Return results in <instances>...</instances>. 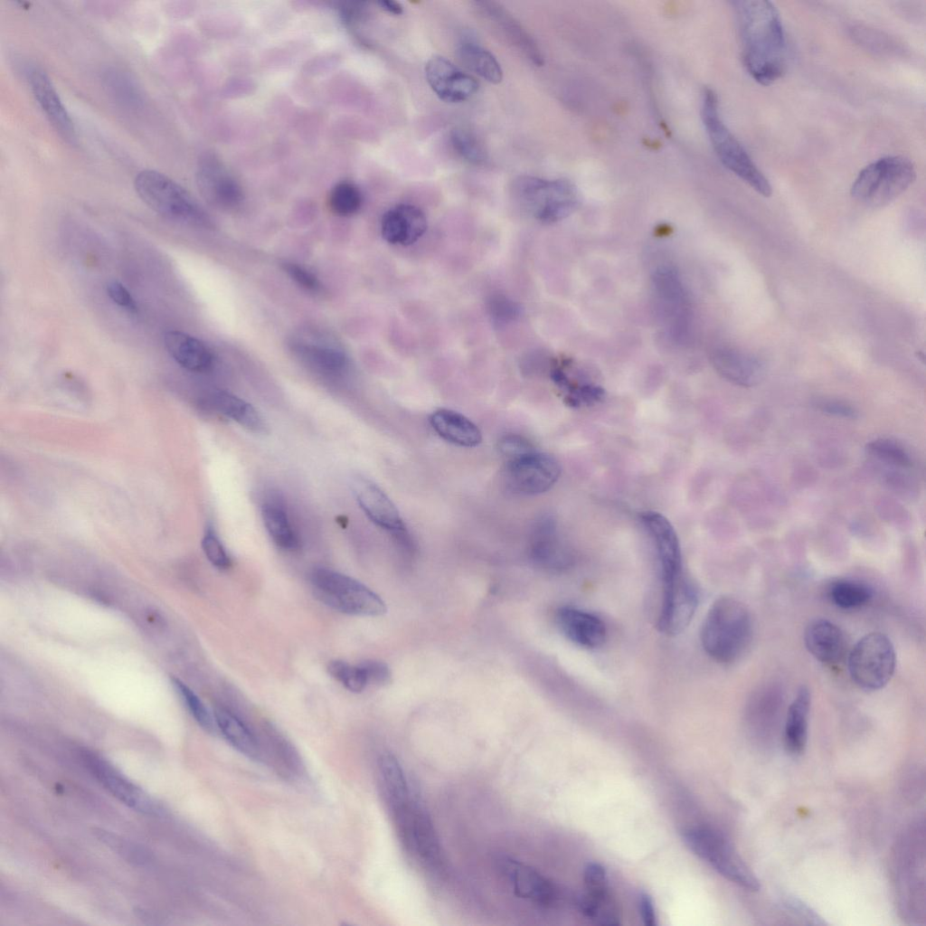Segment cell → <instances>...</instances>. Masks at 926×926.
Returning <instances> with one entry per match:
<instances>
[{"label":"cell","mask_w":926,"mask_h":926,"mask_svg":"<svg viewBox=\"0 0 926 926\" xmlns=\"http://www.w3.org/2000/svg\"><path fill=\"white\" fill-rule=\"evenodd\" d=\"M378 770L383 796L406 853L428 873L443 874L446 860L439 836L402 766L395 756L384 753L379 758Z\"/></svg>","instance_id":"6da1fadb"},{"label":"cell","mask_w":926,"mask_h":926,"mask_svg":"<svg viewBox=\"0 0 926 926\" xmlns=\"http://www.w3.org/2000/svg\"><path fill=\"white\" fill-rule=\"evenodd\" d=\"M733 4L743 64L757 82L770 85L783 76L787 67L786 37L780 13L766 0Z\"/></svg>","instance_id":"7a4b0ae2"},{"label":"cell","mask_w":926,"mask_h":926,"mask_svg":"<svg viewBox=\"0 0 926 926\" xmlns=\"http://www.w3.org/2000/svg\"><path fill=\"white\" fill-rule=\"evenodd\" d=\"M752 620L748 608L732 596L718 598L704 619L701 642L713 660L730 664L738 660L749 647Z\"/></svg>","instance_id":"3957f363"},{"label":"cell","mask_w":926,"mask_h":926,"mask_svg":"<svg viewBox=\"0 0 926 926\" xmlns=\"http://www.w3.org/2000/svg\"><path fill=\"white\" fill-rule=\"evenodd\" d=\"M134 187L139 198L163 218L192 227H213L212 219L194 197L165 174L144 169L137 174Z\"/></svg>","instance_id":"277c9868"},{"label":"cell","mask_w":926,"mask_h":926,"mask_svg":"<svg viewBox=\"0 0 926 926\" xmlns=\"http://www.w3.org/2000/svg\"><path fill=\"white\" fill-rule=\"evenodd\" d=\"M702 117L713 147L725 167L758 194L764 197L770 196L772 188L769 180L723 122L719 114L717 97L709 89L704 93Z\"/></svg>","instance_id":"5b68a950"},{"label":"cell","mask_w":926,"mask_h":926,"mask_svg":"<svg viewBox=\"0 0 926 926\" xmlns=\"http://www.w3.org/2000/svg\"><path fill=\"white\" fill-rule=\"evenodd\" d=\"M916 178L912 162L903 156L881 157L863 168L850 194L868 207L884 206L905 192Z\"/></svg>","instance_id":"8992f818"},{"label":"cell","mask_w":926,"mask_h":926,"mask_svg":"<svg viewBox=\"0 0 926 926\" xmlns=\"http://www.w3.org/2000/svg\"><path fill=\"white\" fill-rule=\"evenodd\" d=\"M315 596L340 612L376 617L387 610L381 597L355 579L327 568H315L309 574Z\"/></svg>","instance_id":"52a82bcc"},{"label":"cell","mask_w":926,"mask_h":926,"mask_svg":"<svg viewBox=\"0 0 926 926\" xmlns=\"http://www.w3.org/2000/svg\"><path fill=\"white\" fill-rule=\"evenodd\" d=\"M519 205L534 219L544 223L558 222L572 213L577 205L574 187L567 180H547L520 175L512 186Z\"/></svg>","instance_id":"ba28073f"},{"label":"cell","mask_w":926,"mask_h":926,"mask_svg":"<svg viewBox=\"0 0 926 926\" xmlns=\"http://www.w3.org/2000/svg\"><path fill=\"white\" fill-rule=\"evenodd\" d=\"M683 836L695 855L729 881L750 891L761 888L756 875L721 833L712 828L695 827L685 830Z\"/></svg>","instance_id":"9c48e42d"},{"label":"cell","mask_w":926,"mask_h":926,"mask_svg":"<svg viewBox=\"0 0 926 926\" xmlns=\"http://www.w3.org/2000/svg\"><path fill=\"white\" fill-rule=\"evenodd\" d=\"M853 682L865 691L883 688L894 673L896 656L891 639L880 632L860 638L848 655Z\"/></svg>","instance_id":"30bf717a"},{"label":"cell","mask_w":926,"mask_h":926,"mask_svg":"<svg viewBox=\"0 0 926 926\" xmlns=\"http://www.w3.org/2000/svg\"><path fill=\"white\" fill-rule=\"evenodd\" d=\"M506 463L505 484L517 495L543 494L554 486L561 475L559 462L536 449Z\"/></svg>","instance_id":"8fae6325"},{"label":"cell","mask_w":926,"mask_h":926,"mask_svg":"<svg viewBox=\"0 0 926 926\" xmlns=\"http://www.w3.org/2000/svg\"><path fill=\"white\" fill-rule=\"evenodd\" d=\"M288 346L307 368L326 377H337L349 365L345 350L329 335L315 330H302L291 336Z\"/></svg>","instance_id":"7c38bea8"},{"label":"cell","mask_w":926,"mask_h":926,"mask_svg":"<svg viewBox=\"0 0 926 926\" xmlns=\"http://www.w3.org/2000/svg\"><path fill=\"white\" fill-rule=\"evenodd\" d=\"M355 500L367 517L379 527L388 531L407 550L412 542L398 509L387 495L373 481L363 477L351 480Z\"/></svg>","instance_id":"4fadbf2b"},{"label":"cell","mask_w":926,"mask_h":926,"mask_svg":"<svg viewBox=\"0 0 926 926\" xmlns=\"http://www.w3.org/2000/svg\"><path fill=\"white\" fill-rule=\"evenodd\" d=\"M528 553L535 566L549 572L566 571L574 562L572 550L560 534L555 520L549 515L534 522Z\"/></svg>","instance_id":"5bb4252c"},{"label":"cell","mask_w":926,"mask_h":926,"mask_svg":"<svg viewBox=\"0 0 926 926\" xmlns=\"http://www.w3.org/2000/svg\"><path fill=\"white\" fill-rule=\"evenodd\" d=\"M196 184L203 197L215 208L230 211L242 203L241 187L213 155H204L199 159Z\"/></svg>","instance_id":"9a60e30c"},{"label":"cell","mask_w":926,"mask_h":926,"mask_svg":"<svg viewBox=\"0 0 926 926\" xmlns=\"http://www.w3.org/2000/svg\"><path fill=\"white\" fill-rule=\"evenodd\" d=\"M698 603L697 591L685 576L663 584L657 628L666 636L681 633L690 623Z\"/></svg>","instance_id":"2e32d148"},{"label":"cell","mask_w":926,"mask_h":926,"mask_svg":"<svg viewBox=\"0 0 926 926\" xmlns=\"http://www.w3.org/2000/svg\"><path fill=\"white\" fill-rule=\"evenodd\" d=\"M653 280L667 330L673 337L684 339L689 329L690 307L677 272L667 267L660 268Z\"/></svg>","instance_id":"e0dca14e"},{"label":"cell","mask_w":926,"mask_h":926,"mask_svg":"<svg viewBox=\"0 0 926 926\" xmlns=\"http://www.w3.org/2000/svg\"><path fill=\"white\" fill-rule=\"evenodd\" d=\"M82 758L98 781L120 802L144 814H161L162 808L155 800L122 776L100 756L84 751Z\"/></svg>","instance_id":"ac0fdd59"},{"label":"cell","mask_w":926,"mask_h":926,"mask_svg":"<svg viewBox=\"0 0 926 926\" xmlns=\"http://www.w3.org/2000/svg\"><path fill=\"white\" fill-rule=\"evenodd\" d=\"M641 522L655 548L662 584L683 576L680 543L668 519L660 513L647 511L641 515Z\"/></svg>","instance_id":"d6986e66"},{"label":"cell","mask_w":926,"mask_h":926,"mask_svg":"<svg viewBox=\"0 0 926 926\" xmlns=\"http://www.w3.org/2000/svg\"><path fill=\"white\" fill-rule=\"evenodd\" d=\"M499 869L516 896L542 906L558 902V888L528 865L505 856L499 860Z\"/></svg>","instance_id":"ffe728a7"},{"label":"cell","mask_w":926,"mask_h":926,"mask_svg":"<svg viewBox=\"0 0 926 926\" xmlns=\"http://www.w3.org/2000/svg\"><path fill=\"white\" fill-rule=\"evenodd\" d=\"M425 75L433 92L445 102H463L478 90L475 78L440 55L432 56L427 61Z\"/></svg>","instance_id":"44dd1931"},{"label":"cell","mask_w":926,"mask_h":926,"mask_svg":"<svg viewBox=\"0 0 926 926\" xmlns=\"http://www.w3.org/2000/svg\"><path fill=\"white\" fill-rule=\"evenodd\" d=\"M30 90L54 130L66 141L74 142L76 129L55 86L48 74L38 67L27 71Z\"/></svg>","instance_id":"7402d4cb"},{"label":"cell","mask_w":926,"mask_h":926,"mask_svg":"<svg viewBox=\"0 0 926 926\" xmlns=\"http://www.w3.org/2000/svg\"><path fill=\"white\" fill-rule=\"evenodd\" d=\"M427 217L416 205L401 203L389 209L382 218L381 233L391 244L409 246L426 232Z\"/></svg>","instance_id":"603a6c76"},{"label":"cell","mask_w":926,"mask_h":926,"mask_svg":"<svg viewBox=\"0 0 926 926\" xmlns=\"http://www.w3.org/2000/svg\"><path fill=\"white\" fill-rule=\"evenodd\" d=\"M556 620L566 638L581 647L597 648L606 640L604 622L591 612L573 607H562L557 611Z\"/></svg>","instance_id":"cb8c5ba5"},{"label":"cell","mask_w":926,"mask_h":926,"mask_svg":"<svg viewBox=\"0 0 926 926\" xmlns=\"http://www.w3.org/2000/svg\"><path fill=\"white\" fill-rule=\"evenodd\" d=\"M804 642L808 652L827 665L841 662L846 655V640L844 632L826 619H816L808 624Z\"/></svg>","instance_id":"d4e9b609"},{"label":"cell","mask_w":926,"mask_h":926,"mask_svg":"<svg viewBox=\"0 0 926 926\" xmlns=\"http://www.w3.org/2000/svg\"><path fill=\"white\" fill-rule=\"evenodd\" d=\"M713 364L727 381L742 387H753L765 377V365L751 354L730 348H721L713 354Z\"/></svg>","instance_id":"484cf974"},{"label":"cell","mask_w":926,"mask_h":926,"mask_svg":"<svg viewBox=\"0 0 926 926\" xmlns=\"http://www.w3.org/2000/svg\"><path fill=\"white\" fill-rule=\"evenodd\" d=\"M478 10L506 39L536 65H542L543 56L533 38L506 9L495 2H477Z\"/></svg>","instance_id":"4316f807"},{"label":"cell","mask_w":926,"mask_h":926,"mask_svg":"<svg viewBox=\"0 0 926 926\" xmlns=\"http://www.w3.org/2000/svg\"><path fill=\"white\" fill-rule=\"evenodd\" d=\"M164 344L171 357L188 371L203 373L213 366V355L211 350L199 339L186 333L168 331L164 335Z\"/></svg>","instance_id":"83f0119b"},{"label":"cell","mask_w":926,"mask_h":926,"mask_svg":"<svg viewBox=\"0 0 926 926\" xmlns=\"http://www.w3.org/2000/svg\"><path fill=\"white\" fill-rule=\"evenodd\" d=\"M430 423L434 431L446 441L465 448H474L482 441L479 428L463 414L448 409L431 413Z\"/></svg>","instance_id":"f1b7e54d"},{"label":"cell","mask_w":926,"mask_h":926,"mask_svg":"<svg viewBox=\"0 0 926 926\" xmlns=\"http://www.w3.org/2000/svg\"><path fill=\"white\" fill-rule=\"evenodd\" d=\"M810 704V692L801 686L788 708L784 726V745L792 755L802 754L807 747Z\"/></svg>","instance_id":"f546056e"},{"label":"cell","mask_w":926,"mask_h":926,"mask_svg":"<svg viewBox=\"0 0 926 926\" xmlns=\"http://www.w3.org/2000/svg\"><path fill=\"white\" fill-rule=\"evenodd\" d=\"M209 407L217 412L232 419L244 429L256 433L265 432L266 424L255 408L225 391H216L206 400Z\"/></svg>","instance_id":"4dcf8cb0"},{"label":"cell","mask_w":926,"mask_h":926,"mask_svg":"<svg viewBox=\"0 0 926 926\" xmlns=\"http://www.w3.org/2000/svg\"><path fill=\"white\" fill-rule=\"evenodd\" d=\"M457 52L461 62L483 80L493 84L503 80V70L496 58L475 40L463 38Z\"/></svg>","instance_id":"1f68e13d"},{"label":"cell","mask_w":926,"mask_h":926,"mask_svg":"<svg viewBox=\"0 0 926 926\" xmlns=\"http://www.w3.org/2000/svg\"><path fill=\"white\" fill-rule=\"evenodd\" d=\"M551 377L570 406L591 405L604 398V390L601 387L592 383L580 384L569 376L562 364L553 366Z\"/></svg>","instance_id":"d6a6232c"},{"label":"cell","mask_w":926,"mask_h":926,"mask_svg":"<svg viewBox=\"0 0 926 926\" xmlns=\"http://www.w3.org/2000/svg\"><path fill=\"white\" fill-rule=\"evenodd\" d=\"M213 714L217 727L233 747L249 757H258L255 737L235 714L222 706H216Z\"/></svg>","instance_id":"836d02e7"},{"label":"cell","mask_w":926,"mask_h":926,"mask_svg":"<svg viewBox=\"0 0 926 926\" xmlns=\"http://www.w3.org/2000/svg\"><path fill=\"white\" fill-rule=\"evenodd\" d=\"M261 516L267 532L277 546L287 551H294L299 547L298 538L279 503L265 502L261 506Z\"/></svg>","instance_id":"e575fe53"},{"label":"cell","mask_w":926,"mask_h":926,"mask_svg":"<svg viewBox=\"0 0 926 926\" xmlns=\"http://www.w3.org/2000/svg\"><path fill=\"white\" fill-rule=\"evenodd\" d=\"M102 81L112 98L124 107L137 109L143 104V93L135 79L118 68H108Z\"/></svg>","instance_id":"d590c367"},{"label":"cell","mask_w":926,"mask_h":926,"mask_svg":"<svg viewBox=\"0 0 926 926\" xmlns=\"http://www.w3.org/2000/svg\"><path fill=\"white\" fill-rule=\"evenodd\" d=\"M581 912L602 925H619L620 915L615 899L609 890L587 891L578 901Z\"/></svg>","instance_id":"8d00e7d4"},{"label":"cell","mask_w":926,"mask_h":926,"mask_svg":"<svg viewBox=\"0 0 926 926\" xmlns=\"http://www.w3.org/2000/svg\"><path fill=\"white\" fill-rule=\"evenodd\" d=\"M827 595L836 606L848 609L866 604L873 597V591L860 581L841 579L830 584Z\"/></svg>","instance_id":"74e56055"},{"label":"cell","mask_w":926,"mask_h":926,"mask_svg":"<svg viewBox=\"0 0 926 926\" xmlns=\"http://www.w3.org/2000/svg\"><path fill=\"white\" fill-rule=\"evenodd\" d=\"M865 452L884 465L909 469L913 461L907 450L896 441L889 439H876L865 445Z\"/></svg>","instance_id":"f35d334b"},{"label":"cell","mask_w":926,"mask_h":926,"mask_svg":"<svg viewBox=\"0 0 926 926\" xmlns=\"http://www.w3.org/2000/svg\"><path fill=\"white\" fill-rule=\"evenodd\" d=\"M362 194L357 186L349 182L335 184L329 192L327 203L330 211L338 216H351L362 205Z\"/></svg>","instance_id":"ab89813d"},{"label":"cell","mask_w":926,"mask_h":926,"mask_svg":"<svg viewBox=\"0 0 926 926\" xmlns=\"http://www.w3.org/2000/svg\"><path fill=\"white\" fill-rule=\"evenodd\" d=\"M450 142L454 150L466 161L481 165L487 156L476 135L465 128H455L450 132Z\"/></svg>","instance_id":"60d3db41"},{"label":"cell","mask_w":926,"mask_h":926,"mask_svg":"<svg viewBox=\"0 0 926 926\" xmlns=\"http://www.w3.org/2000/svg\"><path fill=\"white\" fill-rule=\"evenodd\" d=\"M329 675L353 693H360L367 686L364 671L360 665H351L343 660H332L327 665Z\"/></svg>","instance_id":"b9f144b4"},{"label":"cell","mask_w":926,"mask_h":926,"mask_svg":"<svg viewBox=\"0 0 926 926\" xmlns=\"http://www.w3.org/2000/svg\"><path fill=\"white\" fill-rule=\"evenodd\" d=\"M171 681L198 724L207 732L214 731L215 721L196 694L181 680L172 677Z\"/></svg>","instance_id":"7bdbcfd3"},{"label":"cell","mask_w":926,"mask_h":926,"mask_svg":"<svg viewBox=\"0 0 926 926\" xmlns=\"http://www.w3.org/2000/svg\"><path fill=\"white\" fill-rule=\"evenodd\" d=\"M202 548L209 562L218 569H228L231 559L214 531L208 527L202 539Z\"/></svg>","instance_id":"ee69618b"},{"label":"cell","mask_w":926,"mask_h":926,"mask_svg":"<svg viewBox=\"0 0 926 926\" xmlns=\"http://www.w3.org/2000/svg\"><path fill=\"white\" fill-rule=\"evenodd\" d=\"M487 309L490 316L500 323H507L515 319L521 310L516 302L502 294H494L488 298Z\"/></svg>","instance_id":"f6af8a7d"},{"label":"cell","mask_w":926,"mask_h":926,"mask_svg":"<svg viewBox=\"0 0 926 926\" xmlns=\"http://www.w3.org/2000/svg\"><path fill=\"white\" fill-rule=\"evenodd\" d=\"M498 449L506 461L513 460L535 450L533 444L518 434H507L498 441Z\"/></svg>","instance_id":"bcb514c9"},{"label":"cell","mask_w":926,"mask_h":926,"mask_svg":"<svg viewBox=\"0 0 926 926\" xmlns=\"http://www.w3.org/2000/svg\"><path fill=\"white\" fill-rule=\"evenodd\" d=\"M813 406L817 411L836 418L855 420L858 417L857 410L844 401L821 399L814 402Z\"/></svg>","instance_id":"7dc6e473"},{"label":"cell","mask_w":926,"mask_h":926,"mask_svg":"<svg viewBox=\"0 0 926 926\" xmlns=\"http://www.w3.org/2000/svg\"><path fill=\"white\" fill-rule=\"evenodd\" d=\"M364 671L368 685L383 686L391 682L392 674L389 666L379 660L368 659L359 664Z\"/></svg>","instance_id":"c3c4849f"},{"label":"cell","mask_w":926,"mask_h":926,"mask_svg":"<svg viewBox=\"0 0 926 926\" xmlns=\"http://www.w3.org/2000/svg\"><path fill=\"white\" fill-rule=\"evenodd\" d=\"M283 269L303 288L312 292L320 290L321 285L318 279L304 267L293 262H286L283 264Z\"/></svg>","instance_id":"681fc988"},{"label":"cell","mask_w":926,"mask_h":926,"mask_svg":"<svg viewBox=\"0 0 926 926\" xmlns=\"http://www.w3.org/2000/svg\"><path fill=\"white\" fill-rule=\"evenodd\" d=\"M587 891L599 892L609 890L608 877L605 868L598 863H589L583 873Z\"/></svg>","instance_id":"f907efd6"},{"label":"cell","mask_w":926,"mask_h":926,"mask_svg":"<svg viewBox=\"0 0 926 926\" xmlns=\"http://www.w3.org/2000/svg\"><path fill=\"white\" fill-rule=\"evenodd\" d=\"M107 293L110 299L118 307L131 313L137 312V307L135 299L125 286L119 281H109L107 285Z\"/></svg>","instance_id":"816d5d0a"},{"label":"cell","mask_w":926,"mask_h":926,"mask_svg":"<svg viewBox=\"0 0 926 926\" xmlns=\"http://www.w3.org/2000/svg\"><path fill=\"white\" fill-rule=\"evenodd\" d=\"M782 902L789 911L796 915L807 919L812 923L824 924V921H821L814 911L796 897L786 896L783 898Z\"/></svg>","instance_id":"f5cc1de1"},{"label":"cell","mask_w":926,"mask_h":926,"mask_svg":"<svg viewBox=\"0 0 926 926\" xmlns=\"http://www.w3.org/2000/svg\"><path fill=\"white\" fill-rule=\"evenodd\" d=\"M638 909L645 925L655 926L657 924V917L653 901L648 893L642 892L639 894Z\"/></svg>","instance_id":"db71d44e"},{"label":"cell","mask_w":926,"mask_h":926,"mask_svg":"<svg viewBox=\"0 0 926 926\" xmlns=\"http://www.w3.org/2000/svg\"><path fill=\"white\" fill-rule=\"evenodd\" d=\"M378 4H379V5L381 6L382 9H383L387 13L394 14V15H400L403 12L402 5L399 2H396V1L383 0V1H380Z\"/></svg>","instance_id":"11a10c76"}]
</instances>
